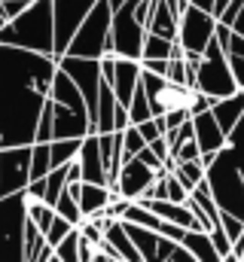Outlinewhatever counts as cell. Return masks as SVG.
<instances>
[{"label":"cell","mask_w":244,"mask_h":262,"mask_svg":"<svg viewBox=\"0 0 244 262\" xmlns=\"http://www.w3.org/2000/svg\"><path fill=\"white\" fill-rule=\"evenodd\" d=\"M58 61L0 46V149L34 146Z\"/></svg>","instance_id":"6da1fadb"},{"label":"cell","mask_w":244,"mask_h":262,"mask_svg":"<svg viewBox=\"0 0 244 262\" xmlns=\"http://www.w3.org/2000/svg\"><path fill=\"white\" fill-rule=\"evenodd\" d=\"M0 46L49 55L55 58V28H52V0H34L18 18L6 21L0 31Z\"/></svg>","instance_id":"7a4b0ae2"},{"label":"cell","mask_w":244,"mask_h":262,"mask_svg":"<svg viewBox=\"0 0 244 262\" xmlns=\"http://www.w3.org/2000/svg\"><path fill=\"white\" fill-rule=\"evenodd\" d=\"M150 3L153 0H128L122 9L113 12L110 25V55L140 61L144 40H147V21H150Z\"/></svg>","instance_id":"3957f363"},{"label":"cell","mask_w":244,"mask_h":262,"mask_svg":"<svg viewBox=\"0 0 244 262\" xmlns=\"http://www.w3.org/2000/svg\"><path fill=\"white\" fill-rule=\"evenodd\" d=\"M205 186H208L220 213H229L244 223V180L232 162V156H229V149H223L205 168Z\"/></svg>","instance_id":"277c9868"},{"label":"cell","mask_w":244,"mask_h":262,"mask_svg":"<svg viewBox=\"0 0 244 262\" xmlns=\"http://www.w3.org/2000/svg\"><path fill=\"white\" fill-rule=\"evenodd\" d=\"M110 25H113V9H110L107 0H98L92 6V12L86 15V21L79 25L76 37L70 40L64 58L101 61L104 55H110Z\"/></svg>","instance_id":"5b68a950"},{"label":"cell","mask_w":244,"mask_h":262,"mask_svg":"<svg viewBox=\"0 0 244 262\" xmlns=\"http://www.w3.org/2000/svg\"><path fill=\"white\" fill-rule=\"evenodd\" d=\"M192 85H195L205 98H211L214 104H217V101H223V98H232L235 92H241V89L235 85L232 70H229V58H226V52L220 49V43H217V40H211V46L201 52L198 67H195V79H192Z\"/></svg>","instance_id":"8992f818"},{"label":"cell","mask_w":244,"mask_h":262,"mask_svg":"<svg viewBox=\"0 0 244 262\" xmlns=\"http://www.w3.org/2000/svg\"><path fill=\"white\" fill-rule=\"evenodd\" d=\"M140 79H144V92H147L153 119H165V116H174V113H189L195 85H177L171 79L150 76V73H140Z\"/></svg>","instance_id":"52a82bcc"},{"label":"cell","mask_w":244,"mask_h":262,"mask_svg":"<svg viewBox=\"0 0 244 262\" xmlns=\"http://www.w3.org/2000/svg\"><path fill=\"white\" fill-rule=\"evenodd\" d=\"M0 262H25V198H0Z\"/></svg>","instance_id":"ba28073f"},{"label":"cell","mask_w":244,"mask_h":262,"mask_svg":"<svg viewBox=\"0 0 244 262\" xmlns=\"http://www.w3.org/2000/svg\"><path fill=\"white\" fill-rule=\"evenodd\" d=\"M214 31H217V18L186 3L177 21V46L183 49V55H201L211 46Z\"/></svg>","instance_id":"9c48e42d"},{"label":"cell","mask_w":244,"mask_h":262,"mask_svg":"<svg viewBox=\"0 0 244 262\" xmlns=\"http://www.w3.org/2000/svg\"><path fill=\"white\" fill-rule=\"evenodd\" d=\"M98 0H52V28H55V61L64 58L70 40L76 37L79 25L92 12Z\"/></svg>","instance_id":"30bf717a"},{"label":"cell","mask_w":244,"mask_h":262,"mask_svg":"<svg viewBox=\"0 0 244 262\" xmlns=\"http://www.w3.org/2000/svg\"><path fill=\"white\" fill-rule=\"evenodd\" d=\"M58 67L70 76V82L79 89L86 110H89V122L95 125V113H98V95H101V61H89V58H58Z\"/></svg>","instance_id":"8fae6325"},{"label":"cell","mask_w":244,"mask_h":262,"mask_svg":"<svg viewBox=\"0 0 244 262\" xmlns=\"http://www.w3.org/2000/svg\"><path fill=\"white\" fill-rule=\"evenodd\" d=\"M101 79L113 89L116 104L128 110L134 89L140 85V61H128V58H116V55H104L101 58Z\"/></svg>","instance_id":"7c38bea8"},{"label":"cell","mask_w":244,"mask_h":262,"mask_svg":"<svg viewBox=\"0 0 244 262\" xmlns=\"http://www.w3.org/2000/svg\"><path fill=\"white\" fill-rule=\"evenodd\" d=\"M31 183V146L0 149V198L22 195Z\"/></svg>","instance_id":"4fadbf2b"},{"label":"cell","mask_w":244,"mask_h":262,"mask_svg":"<svg viewBox=\"0 0 244 262\" xmlns=\"http://www.w3.org/2000/svg\"><path fill=\"white\" fill-rule=\"evenodd\" d=\"M153 180H156V171L153 168H147L137 159H125L122 168H119V177H116V189H110V192H116L122 201H140V198L150 192Z\"/></svg>","instance_id":"5bb4252c"},{"label":"cell","mask_w":244,"mask_h":262,"mask_svg":"<svg viewBox=\"0 0 244 262\" xmlns=\"http://www.w3.org/2000/svg\"><path fill=\"white\" fill-rule=\"evenodd\" d=\"M192 137H195V146L201 152V165L205 168L226 149V134L217 125L214 113H201V116L192 119Z\"/></svg>","instance_id":"9a60e30c"},{"label":"cell","mask_w":244,"mask_h":262,"mask_svg":"<svg viewBox=\"0 0 244 262\" xmlns=\"http://www.w3.org/2000/svg\"><path fill=\"white\" fill-rule=\"evenodd\" d=\"M76 165H79V177L83 183H92V186H107V168L101 162V149H98V134H89L79 146V156H76Z\"/></svg>","instance_id":"2e32d148"},{"label":"cell","mask_w":244,"mask_h":262,"mask_svg":"<svg viewBox=\"0 0 244 262\" xmlns=\"http://www.w3.org/2000/svg\"><path fill=\"white\" fill-rule=\"evenodd\" d=\"M67 192L76 198L83 220L104 216V210L110 207V198H113V192H110L107 186H92V183H76V186H67Z\"/></svg>","instance_id":"e0dca14e"},{"label":"cell","mask_w":244,"mask_h":262,"mask_svg":"<svg viewBox=\"0 0 244 262\" xmlns=\"http://www.w3.org/2000/svg\"><path fill=\"white\" fill-rule=\"evenodd\" d=\"M211 113H214L217 125L223 128V134L229 137V131L235 128V125L241 122V116H244V92H235L232 98H223V101H217Z\"/></svg>","instance_id":"ac0fdd59"},{"label":"cell","mask_w":244,"mask_h":262,"mask_svg":"<svg viewBox=\"0 0 244 262\" xmlns=\"http://www.w3.org/2000/svg\"><path fill=\"white\" fill-rule=\"evenodd\" d=\"M180 247L195 262H223L220 253L214 250V244H211V235H205V232H186L183 241H180Z\"/></svg>","instance_id":"d6986e66"},{"label":"cell","mask_w":244,"mask_h":262,"mask_svg":"<svg viewBox=\"0 0 244 262\" xmlns=\"http://www.w3.org/2000/svg\"><path fill=\"white\" fill-rule=\"evenodd\" d=\"M171 174L177 177V183H180L189 195L205 183V165H201V159H198V162H183V165H177Z\"/></svg>","instance_id":"ffe728a7"},{"label":"cell","mask_w":244,"mask_h":262,"mask_svg":"<svg viewBox=\"0 0 244 262\" xmlns=\"http://www.w3.org/2000/svg\"><path fill=\"white\" fill-rule=\"evenodd\" d=\"M25 198V195H22ZM25 216H28V223L31 226H37L43 235L49 232V226H52V220H55V210L46 204V201H31V198H25Z\"/></svg>","instance_id":"44dd1931"},{"label":"cell","mask_w":244,"mask_h":262,"mask_svg":"<svg viewBox=\"0 0 244 262\" xmlns=\"http://www.w3.org/2000/svg\"><path fill=\"white\" fill-rule=\"evenodd\" d=\"M49 146L52 143H34L31 146V183L49 177V171H52V152H49Z\"/></svg>","instance_id":"7402d4cb"},{"label":"cell","mask_w":244,"mask_h":262,"mask_svg":"<svg viewBox=\"0 0 244 262\" xmlns=\"http://www.w3.org/2000/svg\"><path fill=\"white\" fill-rule=\"evenodd\" d=\"M174 46H177V43H168V40H162V37L147 34V40H144V52H140V61H171Z\"/></svg>","instance_id":"603a6c76"},{"label":"cell","mask_w":244,"mask_h":262,"mask_svg":"<svg viewBox=\"0 0 244 262\" xmlns=\"http://www.w3.org/2000/svg\"><path fill=\"white\" fill-rule=\"evenodd\" d=\"M150 119H153V110H150V101H147V92H144V79H140V85L134 89L131 104H128V122L131 125H144Z\"/></svg>","instance_id":"cb8c5ba5"},{"label":"cell","mask_w":244,"mask_h":262,"mask_svg":"<svg viewBox=\"0 0 244 262\" xmlns=\"http://www.w3.org/2000/svg\"><path fill=\"white\" fill-rule=\"evenodd\" d=\"M79 146H83V140H52V146H49V152H52V171L76 162Z\"/></svg>","instance_id":"d4e9b609"},{"label":"cell","mask_w":244,"mask_h":262,"mask_svg":"<svg viewBox=\"0 0 244 262\" xmlns=\"http://www.w3.org/2000/svg\"><path fill=\"white\" fill-rule=\"evenodd\" d=\"M55 216H61L64 223H70L73 229H79L83 226V213H79V204H76V198L70 195L67 189L58 195V201H55Z\"/></svg>","instance_id":"484cf974"},{"label":"cell","mask_w":244,"mask_h":262,"mask_svg":"<svg viewBox=\"0 0 244 262\" xmlns=\"http://www.w3.org/2000/svg\"><path fill=\"white\" fill-rule=\"evenodd\" d=\"M226 149H229V156H232V162H235V168H238V174H241V180H244V116H241V122L229 131Z\"/></svg>","instance_id":"4316f807"},{"label":"cell","mask_w":244,"mask_h":262,"mask_svg":"<svg viewBox=\"0 0 244 262\" xmlns=\"http://www.w3.org/2000/svg\"><path fill=\"white\" fill-rule=\"evenodd\" d=\"M64 189H67V165L49 171V177H46V204H49L52 210H55V201H58V195Z\"/></svg>","instance_id":"83f0119b"},{"label":"cell","mask_w":244,"mask_h":262,"mask_svg":"<svg viewBox=\"0 0 244 262\" xmlns=\"http://www.w3.org/2000/svg\"><path fill=\"white\" fill-rule=\"evenodd\" d=\"M52 253H55V259L58 262H79V232L73 229V232L61 241Z\"/></svg>","instance_id":"f1b7e54d"},{"label":"cell","mask_w":244,"mask_h":262,"mask_svg":"<svg viewBox=\"0 0 244 262\" xmlns=\"http://www.w3.org/2000/svg\"><path fill=\"white\" fill-rule=\"evenodd\" d=\"M70 232H73V226H70V223H64L61 216H55V220H52V226H49V232H46L43 238H46V244H49V247L55 250L61 241H64V238L70 235Z\"/></svg>","instance_id":"f546056e"},{"label":"cell","mask_w":244,"mask_h":262,"mask_svg":"<svg viewBox=\"0 0 244 262\" xmlns=\"http://www.w3.org/2000/svg\"><path fill=\"white\" fill-rule=\"evenodd\" d=\"M137 134L144 137V143L150 146L153 140H159V137H165V122L162 119H150V122H144V125H134Z\"/></svg>","instance_id":"4dcf8cb0"},{"label":"cell","mask_w":244,"mask_h":262,"mask_svg":"<svg viewBox=\"0 0 244 262\" xmlns=\"http://www.w3.org/2000/svg\"><path fill=\"white\" fill-rule=\"evenodd\" d=\"M220 229H223V235H226L232 244L244 235V223L241 220H235V216H229V213H220Z\"/></svg>","instance_id":"1f68e13d"},{"label":"cell","mask_w":244,"mask_h":262,"mask_svg":"<svg viewBox=\"0 0 244 262\" xmlns=\"http://www.w3.org/2000/svg\"><path fill=\"white\" fill-rule=\"evenodd\" d=\"M34 143H52V107H49V104H46V110H43V116H40Z\"/></svg>","instance_id":"d6a6232c"},{"label":"cell","mask_w":244,"mask_h":262,"mask_svg":"<svg viewBox=\"0 0 244 262\" xmlns=\"http://www.w3.org/2000/svg\"><path fill=\"white\" fill-rule=\"evenodd\" d=\"M165 201H171V204H186V201H189V192L177 183L174 174H168V198H165Z\"/></svg>","instance_id":"836d02e7"},{"label":"cell","mask_w":244,"mask_h":262,"mask_svg":"<svg viewBox=\"0 0 244 262\" xmlns=\"http://www.w3.org/2000/svg\"><path fill=\"white\" fill-rule=\"evenodd\" d=\"M211 244H214V250L220 253V259H226V256H232V241L223 235V229H217V232H211Z\"/></svg>","instance_id":"e575fe53"},{"label":"cell","mask_w":244,"mask_h":262,"mask_svg":"<svg viewBox=\"0 0 244 262\" xmlns=\"http://www.w3.org/2000/svg\"><path fill=\"white\" fill-rule=\"evenodd\" d=\"M28 6H31V3H25V0H6V3H0V12H3L6 21H12V18H18Z\"/></svg>","instance_id":"d590c367"},{"label":"cell","mask_w":244,"mask_h":262,"mask_svg":"<svg viewBox=\"0 0 244 262\" xmlns=\"http://www.w3.org/2000/svg\"><path fill=\"white\" fill-rule=\"evenodd\" d=\"M189 6H195V9H201V12H208V15H214L217 0H189Z\"/></svg>","instance_id":"8d00e7d4"},{"label":"cell","mask_w":244,"mask_h":262,"mask_svg":"<svg viewBox=\"0 0 244 262\" xmlns=\"http://www.w3.org/2000/svg\"><path fill=\"white\" fill-rule=\"evenodd\" d=\"M168 262H195V259H192V256H189V253L183 250L180 244H177V247H174V253L168 256Z\"/></svg>","instance_id":"74e56055"},{"label":"cell","mask_w":244,"mask_h":262,"mask_svg":"<svg viewBox=\"0 0 244 262\" xmlns=\"http://www.w3.org/2000/svg\"><path fill=\"white\" fill-rule=\"evenodd\" d=\"M232 34H238V37H244V9L238 12V18H235V25H232Z\"/></svg>","instance_id":"f35d334b"},{"label":"cell","mask_w":244,"mask_h":262,"mask_svg":"<svg viewBox=\"0 0 244 262\" xmlns=\"http://www.w3.org/2000/svg\"><path fill=\"white\" fill-rule=\"evenodd\" d=\"M92 262H110V256H107L104 250H98V253H95V259H92Z\"/></svg>","instance_id":"ab89813d"},{"label":"cell","mask_w":244,"mask_h":262,"mask_svg":"<svg viewBox=\"0 0 244 262\" xmlns=\"http://www.w3.org/2000/svg\"><path fill=\"white\" fill-rule=\"evenodd\" d=\"M0 3H6V0H0ZM25 3H34V0H25Z\"/></svg>","instance_id":"60d3db41"},{"label":"cell","mask_w":244,"mask_h":262,"mask_svg":"<svg viewBox=\"0 0 244 262\" xmlns=\"http://www.w3.org/2000/svg\"><path fill=\"white\" fill-rule=\"evenodd\" d=\"M49 262H58V259H55V253H52V259H49Z\"/></svg>","instance_id":"b9f144b4"},{"label":"cell","mask_w":244,"mask_h":262,"mask_svg":"<svg viewBox=\"0 0 244 262\" xmlns=\"http://www.w3.org/2000/svg\"><path fill=\"white\" fill-rule=\"evenodd\" d=\"M183 3H189V0H183Z\"/></svg>","instance_id":"7bdbcfd3"},{"label":"cell","mask_w":244,"mask_h":262,"mask_svg":"<svg viewBox=\"0 0 244 262\" xmlns=\"http://www.w3.org/2000/svg\"><path fill=\"white\" fill-rule=\"evenodd\" d=\"M241 262H244V256H241Z\"/></svg>","instance_id":"ee69618b"}]
</instances>
